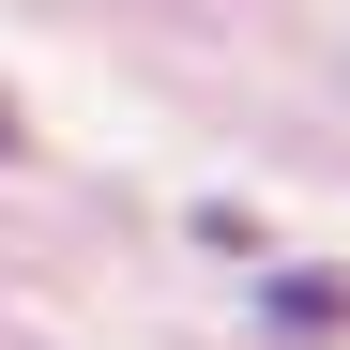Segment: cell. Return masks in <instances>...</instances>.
Segmentation results:
<instances>
[{
  "mask_svg": "<svg viewBox=\"0 0 350 350\" xmlns=\"http://www.w3.org/2000/svg\"><path fill=\"white\" fill-rule=\"evenodd\" d=\"M259 320H274V335H335V320H350V274H335V259H274V274H259Z\"/></svg>",
  "mask_w": 350,
  "mask_h": 350,
  "instance_id": "6da1fadb",
  "label": "cell"
},
{
  "mask_svg": "<svg viewBox=\"0 0 350 350\" xmlns=\"http://www.w3.org/2000/svg\"><path fill=\"white\" fill-rule=\"evenodd\" d=\"M16 152H31V122H16V92H0V167H16Z\"/></svg>",
  "mask_w": 350,
  "mask_h": 350,
  "instance_id": "7a4b0ae2",
  "label": "cell"
}]
</instances>
